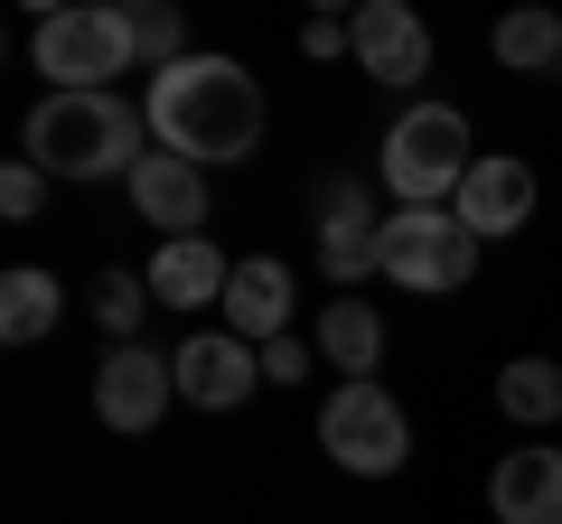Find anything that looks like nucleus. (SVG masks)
Masks as SVG:
<instances>
[{
    "instance_id": "obj_1",
    "label": "nucleus",
    "mask_w": 562,
    "mask_h": 524,
    "mask_svg": "<svg viewBox=\"0 0 562 524\" xmlns=\"http://www.w3.org/2000/svg\"><path fill=\"white\" fill-rule=\"evenodd\" d=\"M140 113H150V141L179 150V160H198V169H225V160H254L262 150V84L244 76L235 57L160 66L150 94H140Z\"/></svg>"
},
{
    "instance_id": "obj_2",
    "label": "nucleus",
    "mask_w": 562,
    "mask_h": 524,
    "mask_svg": "<svg viewBox=\"0 0 562 524\" xmlns=\"http://www.w3.org/2000/svg\"><path fill=\"white\" fill-rule=\"evenodd\" d=\"M20 150L47 179H132L150 150V113H132L122 94H47L29 113Z\"/></svg>"
},
{
    "instance_id": "obj_3",
    "label": "nucleus",
    "mask_w": 562,
    "mask_h": 524,
    "mask_svg": "<svg viewBox=\"0 0 562 524\" xmlns=\"http://www.w3.org/2000/svg\"><path fill=\"white\" fill-rule=\"evenodd\" d=\"M384 187H394L403 206H450L460 197V179L479 169V141H469V113L460 103H413V113L384 132Z\"/></svg>"
},
{
    "instance_id": "obj_4",
    "label": "nucleus",
    "mask_w": 562,
    "mask_h": 524,
    "mask_svg": "<svg viewBox=\"0 0 562 524\" xmlns=\"http://www.w3.org/2000/svg\"><path fill=\"white\" fill-rule=\"evenodd\" d=\"M29 57H38V76H57V94H113V76L140 66L132 57V10L76 0V10H57V20H38Z\"/></svg>"
},
{
    "instance_id": "obj_5",
    "label": "nucleus",
    "mask_w": 562,
    "mask_h": 524,
    "mask_svg": "<svg viewBox=\"0 0 562 524\" xmlns=\"http://www.w3.org/2000/svg\"><path fill=\"white\" fill-rule=\"evenodd\" d=\"M319 449L347 468V478H394V468L413 459V422H403V403L375 375H347L319 403Z\"/></svg>"
},
{
    "instance_id": "obj_6",
    "label": "nucleus",
    "mask_w": 562,
    "mask_h": 524,
    "mask_svg": "<svg viewBox=\"0 0 562 524\" xmlns=\"http://www.w3.org/2000/svg\"><path fill=\"white\" fill-rule=\"evenodd\" d=\"M487 243L460 225V206H394L384 216V282L403 291H469V272H479Z\"/></svg>"
},
{
    "instance_id": "obj_7",
    "label": "nucleus",
    "mask_w": 562,
    "mask_h": 524,
    "mask_svg": "<svg viewBox=\"0 0 562 524\" xmlns=\"http://www.w3.org/2000/svg\"><path fill=\"white\" fill-rule=\"evenodd\" d=\"M169 365H179V403H198V412H235V403H254V384H262V346L235 338V328L188 338Z\"/></svg>"
},
{
    "instance_id": "obj_8",
    "label": "nucleus",
    "mask_w": 562,
    "mask_h": 524,
    "mask_svg": "<svg viewBox=\"0 0 562 524\" xmlns=\"http://www.w3.org/2000/svg\"><path fill=\"white\" fill-rule=\"evenodd\" d=\"M169 403H179V365L150 356V346H113V356L94 365V412H103V431H150Z\"/></svg>"
},
{
    "instance_id": "obj_9",
    "label": "nucleus",
    "mask_w": 562,
    "mask_h": 524,
    "mask_svg": "<svg viewBox=\"0 0 562 524\" xmlns=\"http://www.w3.org/2000/svg\"><path fill=\"white\" fill-rule=\"evenodd\" d=\"M357 66H366L375 84L431 76V29H422L413 0H366V10H357Z\"/></svg>"
},
{
    "instance_id": "obj_10",
    "label": "nucleus",
    "mask_w": 562,
    "mask_h": 524,
    "mask_svg": "<svg viewBox=\"0 0 562 524\" xmlns=\"http://www.w3.org/2000/svg\"><path fill=\"white\" fill-rule=\"evenodd\" d=\"M450 206H460V225L479 243H497V235H516V225L535 216V169L506 160V150H479V169L460 179V197H450Z\"/></svg>"
},
{
    "instance_id": "obj_11",
    "label": "nucleus",
    "mask_w": 562,
    "mask_h": 524,
    "mask_svg": "<svg viewBox=\"0 0 562 524\" xmlns=\"http://www.w3.org/2000/svg\"><path fill=\"white\" fill-rule=\"evenodd\" d=\"M150 300L160 309H225V282H235V262L216 253V235H169L160 253H150Z\"/></svg>"
},
{
    "instance_id": "obj_12",
    "label": "nucleus",
    "mask_w": 562,
    "mask_h": 524,
    "mask_svg": "<svg viewBox=\"0 0 562 524\" xmlns=\"http://www.w3.org/2000/svg\"><path fill=\"white\" fill-rule=\"evenodd\" d=\"M132 206L160 225V243H169V235H206V169L179 160V150H140V169H132Z\"/></svg>"
},
{
    "instance_id": "obj_13",
    "label": "nucleus",
    "mask_w": 562,
    "mask_h": 524,
    "mask_svg": "<svg viewBox=\"0 0 562 524\" xmlns=\"http://www.w3.org/2000/svg\"><path fill=\"white\" fill-rule=\"evenodd\" d=\"M497 524H562V449H506L487 478Z\"/></svg>"
},
{
    "instance_id": "obj_14",
    "label": "nucleus",
    "mask_w": 562,
    "mask_h": 524,
    "mask_svg": "<svg viewBox=\"0 0 562 524\" xmlns=\"http://www.w3.org/2000/svg\"><path fill=\"white\" fill-rule=\"evenodd\" d=\"M235 338H254V346H272V338H291V272H281L272 253H254V262H235V282H225V309H216Z\"/></svg>"
},
{
    "instance_id": "obj_15",
    "label": "nucleus",
    "mask_w": 562,
    "mask_h": 524,
    "mask_svg": "<svg viewBox=\"0 0 562 524\" xmlns=\"http://www.w3.org/2000/svg\"><path fill=\"white\" fill-rule=\"evenodd\" d=\"M319 272L338 291H357L366 272H384V216L366 197H347V206H319Z\"/></svg>"
},
{
    "instance_id": "obj_16",
    "label": "nucleus",
    "mask_w": 562,
    "mask_h": 524,
    "mask_svg": "<svg viewBox=\"0 0 562 524\" xmlns=\"http://www.w3.org/2000/svg\"><path fill=\"white\" fill-rule=\"evenodd\" d=\"M319 356L338 365V375H375V356H384V319H375V300H328L319 309Z\"/></svg>"
},
{
    "instance_id": "obj_17",
    "label": "nucleus",
    "mask_w": 562,
    "mask_h": 524,
    "mask_svg": "<svg viewBox=\"0 0 562 524\" xmlns=\"http://www.w3.org/2000/svg\"><path fill=\"white\" fill-rule=\"evenodd\" d=\"M497 412L525 431H553L562 422V356H516L497 375Z\"/></svg>"
},
{
    "instance_id": "obj_18",
    "label": "nucleus",
    "mask_w": 562,
    "mask_h": 524,
    "mask_svg": "<svg viewBox=\"0 0 562 524\" xmlns=\"http://www.w3.org/2000/svg\"><path fill=\"white\" fill-rule=\"evenodd\" d=\"M487 47H497L506 76H553L562 66V10H506Z\"/></svg>"
},
{
    "instance_id": "obj_19",
    "label": "nucleus",
    "mask_w": 562,
    "mask_h": 524,
    "mask_svg": "<svg viewBox=\"0 0 562 524\" xmlns=\"http://www.w3.org/2000/svg\"><path fill=\"white\" fill-rule=\"evenodd\" d=\"M47 328H57V282H47L38 262H20V272L0 282V338H10V346H38Z\"/></svg>"
},
{
    "instance_id": "obj_20",
    "label": "nucleus",
    "mask_w": 562,
    "mask_h": 524,
    "mask_svg": "<svg viewBox=\"0 0 562 524\" xmlns=\"http://www.w3.org/2000/svg\"><path fill=\"white\" fill-rule=\"evenodd\" d=\"M150 282H132V272H103L94 282V319H103V338L113 346H140V319H150Z\"/></svg>"
},
{
    "instance_id": "obj_21",
    "label": "nucleus",
    "mask_w": 562,
    "mask_h": 524,
    "mask_svg": "<svg viewBox=\"0 0 562 524\" xmlns=\"http://www.w3.org/2000/svg\"><path fill=\"white\" fill-rule=\"evenodd\" d=\"M132 57H140V66H179V57H188L179 0H140V10H132Z\"/></svg>"
},
{
    "instance_id": "obj_22",
    "label": "nucleus",
    "mask_w": 562,
    "mask_h": 524,
    "mask_svg": "<svg viewBox=\"0 0 562 524\" xmlns=\"http://www.w3.org/2000/svg\"><path fill=\"white\" fill-rule=\"evenodd\" d=\"M38 206H47V169H38V160L20 150V160L0 169V216H10V225H29Z\"/></svg>"
},
{
    "instance_id": "obj_23",
    "label": "nucleus",
    "mask_w": 562,
    "mask_h": 524,
    "mask_svg": "<svg viewBox=\"0 0 562 524\" xmlns=\"http://www.w3.org/2000/svg\"><path fill=\"white\" fill-rule=\"evenodd\" d=\"M301 57H319V66L328 57H357V20H310L301 29Z\"/></svg>"
},
{
    "instance_id": "obj_24",
    "label": "nucleus",
    "mask_w": 562,
    "mask_h": 524,
    "mask_svg": "<svg viewBox=\"0 0 562 524\" xmlns=\"http://www.w3.org/2000/svg\"><path fill=\"white\" fill-rule=\"evenodd\" d=\"M310 375V346L301 338H272V346H262V384H301Z\"/></svg>"
},
{
    "instance_id": "obj_25",
    "label": "nucleus",
    "mask_w": 562,
    "mask_h": 524,
    "mask_svg": "<svg viewBox=\"0 0 562 524\" xmlns=\"http://www.w3.org/2000/svg\"><path fill=\"white\" fill-rule=\"evenodd\" d=\"M366 0H310V20H357Z\"/></svg>"
},
{
    "instance_id": "obj_26",
    "label": "nucleus",
    "mask_w": 562,
    "mask_h": 524,
    "mask_svg": "<svg viewBox=\"0 0 562 524\" xmlns=\"http://www.w3.org/2000/svg\"><path fill=\"white\" fill-rule=\"evenodd\" d=\"M20 10L29 20H57V10H76V0H20Z\"/></svg>"
},
{
    "instance_id": "obj_27",
    "label": "nucleus",
    "mask_w": 562,
    "mask_h": 524,
    "mask_svg": "<svg viewBox=\"0 0 562 524\" xmlns=\"http://www.w3.org/2000/svg\"><path fill=\"white\" fill-rule=\"evenodd\" d=\"M113 10H140V0H113Z\"/></svg>"
}]
</instances>
